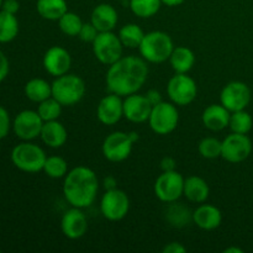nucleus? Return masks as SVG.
<instances>
[{"mask_svg":"<svg viewBox=\"0 0 253 253\" xmlns=\"http://www.w3.org/2000/svg\"><path fill=\"white\" fill-rule=\"evenodd\" d=\"M148 77V67L143 58L136 56L121 57L106 72L109 91L120 96L135 94L142 88Z\"/></svg>","mask_w":253,"mask_h":253,"instance_id":"nucleus-1","label":"nucleus"},{"mask_svg":"<svg viewBox=\"0 0 253 253\" xmlns=\"http://www.w3.org/2000/svg\"><path fill=\"white\" fill-rule=\"evenodd\" d=\"M99 180L93 169L84 166L73 168L67 173L63 183V194L74 208L84 209L95 202Z\"/></svg>","mask_w":253,"mask_h":253,"instance_id":"nucleus-2","label":"nucleus"},{"mask_svg":"<svg viewBox=\"0 0 253 253\" xmlns=\"http://www.w3.org/2000/svg\"><path fill=\"white\" fill-rule=\"evenodd\" d=\"M138 49L145 61L151 63H163L169 59L174 44L169 35L166 32L151 31L145 35Z\"/></svg>","mask_w":253,"mask_h":253,"instance_id":"nucleus-3","label":"nucleus"},{"mask_svg":"<svg viewBox=\"0 0 253 253\" xmlns=\"http://www.w3.org/2000/svg\"><path fill=\"white\" fill-rule=\"evenodd\" d=\"M85 94V83L76 74H63L57 77L52 83V96L62 106H73L83 99Z\"/></svg>","mask_w":253,"mask_h":253,"instance_id":"nucleus-4","label":"nucleus"},{"mask_svg":"<svg viewBox=\"0 0 253 253\" xmlns=\"http://www.w3.org/2000/svg\"><path fill=\"white\" fill-rule=\"evenodd\" d=\"M46 158L44 151L30 141L19 143L11 151V162L15 167L26 173H37L43 170Z\"/></svg>","mask_w":253,"mask_h":253,"instance_id":"nucleus-5","label":"nucleus"},{"mask_svg":"<svg viewBox=\"0 0 253 253\" xmlns=\"http://www.w3.org/2000/svg\"><path fill=\"white\" fill-rule=\"evenodd\" d=\"M123 43L113 31L99 32L93 42V52L100 63L111 66L123 57Z\"/></svg>","mask_w":253,"mask_h":253,"instance_id":"nucleus-6","label":"nucleus"},{"mask_svg":"<svg viewBox=\"0 0 253 253\" xmlns=\"http://www.w3.org/2000/svg\"><path fill=\"white\" fill-rule=\"evenodd\" d=\"M179 121V114H178L175 104L161 101L157 105L152 106L148 124L153 132L157 135H168L175 130Z\"/></svg>","mask_w":253,"mask_h":253,"instance_id":"nucleus-7","label":"nucleus"},{"mask_svg":"<svg viewBox=\"0 0 253 253\" xmlns=\"http://www.w3.org/2000/svg\"><path fill=\"white\" fill-rule=\"evenodd\" d=\"M167 94L175 105H189L197 98V83L187 73H175L168 82Z\"/></svg>","mask_w":253,"mask_h":253,"instance_id":"nucleus-8","label":"nucleus"},{"mask_svg":"<svg viewBox=\"0 0 253 253\" xmlns=\"http://www.w3.org/2000/svg\"><path fill=\"white\" fill-rule=\"evenodd\" d=\"M130 209V199L124 190H106L100 200V211L109 221H120L127 215Z\"/></svg>","mask_w":253,"mask_h":253,"instance_id":"nucleus-9","label":"nucleus"},{"mask_svg":"<svg viewBox=\"0 0 253 253\" xmlns=\"http://www.w3.org/2000/svg\"><path fill=\"white\" fill-rule=\"evenodd\" d=\"M184 190V178L177 170L163 172L156 179L155 194L161 202L173 203L177 202L183 195Z\"/></svg>","mask_w":253,"mask_h":253,"instance_id":"nucleus-10","label":"nucleus"},{"mask_svg":"<svg viewBox=\"0 0 253 253\" xmlns=\"http://www.w3.org/2000/svg\"><path fill=\"white\" fill-rule=\"evenodd\" d=\"M132 146L133 142L131 141L128 132L115 131L106 136L103 146H101V151L106 160L114 163H119L125 161L131 155Z\"/></svg>","mask_w":253,"mask_h":253,"instance_id":"nucleus-11","label":"nucleus"},{"mask_svg":"<svg viewBox=\"0 0 253 253\" xmlns=\"http://www.w3.org/2000/svg\"><path fill=\"white\" fill-rule=\"evenodd\" d=\"M220 101L230 113L245 110L251 101V89L244 82H230L222 88Z\"/></svg>","mask_w":253,"mask_h":253,"instance_id":"nucleus-12","label":"nucleus"},{"mask_svg":"<svg viewBox=\"0 0 253 253\" xmlns=\"http://www.w3.org/2000/svg\"><path fill=\"white\" fill-rule=\"evenodd\" d=\"M252 152V142L244 133L232 132L222 141L221 157L230 163H240L250 157Z\"/></svg>","mask_w":253,"mask_h":253,"instance_id":"nucleus-13","label":"nucleus"},{"mask_svg":"<svg viewBox=\"0 0 253 253\" xmlns=\"http://www.w3.org/2000/svg\"><path fill=\"white\" fill-rule=\"evenodd\" d=\"M43 123L37 111L24 110L15 116L12 128L15 135L22 141H31L41 135Z\"/></svg>","mask_w":253,"mask_h":253,"instance_id":"nucleus-14","label":"nucleus"},{"mask_svg":"<svg viewBox=\"0 0 253 253\" xmlns=\"http://www.w3.org/2000/svg\"><path fill=\"white\" fill-rule=\"evenodd\" d=\"M62 232L71 240H78L85 235L88 230V219L79 208L72 207L67 210L61 220Z\"/></svg>","mask_w":253,"mask_h":253,"instance_id":"nucleus-15","label":"nucleus"},{"mask_svg":"<svg viewBox=\"0 0 253 253\" xmlns=\"http://www.w3.org/2000/svg\"><path fill=\"white\" fill-rule=\"evenodd\" d=\"M72 64V57L66 48L61 46H52L43 56V67L47 73L53 77L68 73Z\"/></svg>","mask_w":253,"mask_h":253,"instance_id":"nucleus-16","label":"nucleus"},{"mask_svg":"<svg viewBox=\"0 0 253 253\" xmlns=\"http://www.w3.org/2000/svg\"><path fill=\"white\" fill-rule=\"evenodd\" d=\"M152 111V105L146 95L131 94L124 100V116L128 121L135 124H142L148 121Z\"/></svg>","mask_w":253,"mask_h":253,"instance_id":"nucleus-17","label":"nucleus"},{"mask_svg":"<svg viewBox=\"0 0 253 253\" xmlns=\"http://www.w3.org/2000/svg\"><path fill=\"white\" fill-rule=\"evenodd\" d=\"M96 116L104 125H115L124 116V101L120 95L110 93L104 96L96 109Z\"/></svg>","mask_w":253,"mask_h":253,"instance_id":"nucleus-18","label":"nucleus"},{"mask_svg":"<svg viewBox=\"0 0 253 253\" xmlns=\"http://www.w3.org/2000/svg\"><path fill=\"white\" fill-rule=\"evenodd\" d=\"M119 15L115 7L110 4H99L91 11L90 22L96 27L99 32L113 31L118 24Z\"/></svg>","mask_w":253,"mask_h":253,"instance_id":"nucleus-19","label":"nucleus"},{"mask_svg":"<svg viewBox=\"0 0 253 253\" xmlns=\"http://www.w3.org/2000/svg\"><path fill=\"white\" fill-rule=\"evenodd\" d=\"M231 113L222 104H211L203 111L202 120L207 128L221 131L229 126Z\"/></svg>","mask_w":253,"mask_h":253,"instance_id":"nucleus-20","label":"nucleus"},{"mask_svg":"<svg viewBox=\"0 0 253 253\" xmlns=\"http://www.w3.org/2000/svg\"><path fill=\"white\" fill-rule=\"evenodd\" d=\"M222 221L221 211L216 207L210 204H203L193 212V222L202 230H215Z\"/></svg>","mask_w":253,"mask_h":253,"instance_id":"nucleus-21","label":"nucleus"},{"mask_svg":"<svg viewBox=\"0 0 253 253\" xmlns=\"http://www.w3.org/2000/svg\"><path fill=\"white\" fill-rule=\"evenodd\" d=\"M40 137L42 142L48 147L59 148L66 143L68 133L66 127L58 120H52L43 123Z\"/></svg>","mask_w":253,"mask_h":253,"instance_id":"nucleus-22","label":"nucleus"},{"mask_svg":"<svg viewBox=\"0 0 253 253\" xmlns=\"http://www.w3.org/2000/svg\"><path fill=\"white\" fill-rule=\"evenodd\" d=\"M209 185L203 178L192 175V177H188L187 179H184L183 195L189 202L195 203V204H203L209 198Z\"/></svg>","mask_w":253,"mask_h":253,"instance_id":"nucleus-23","label":"nucleus"},{"mask_svg":"<svg viewBox=\"0 0 253 253\" xmlns=\"http://www.w3.org/2000/svg\"><path fill=\"white\" fill-rule=\"evenodd\" d=\"M36 9L40 16L49 21H58L68 11L66 0H37Z\"/></svg>","mask_w":253,"mask_h":253,"instance_id":"nucleus-24","label":"nucleus"},{"mask_svg":"<svg viewBox=\"0 0 253 253\" xmlns=\"http://www.w3.org/2000/svg\"><path fill=\"white\" fill-rule=\"evenodd\" d=\"M169 62L175 73H188L195 63L194 52L185 46L174 47Z\"/></svg>","mask_w":253,"mask_h":253,"instance_id":"nucleus-25","label":"nucleus"},{"mask_svg":"<svg viewBox=\"0 0 253 253\" xmlns=\"http://www.w3.org/2000/svg\"><path fill=\"white\" fill-rule=\"evenodd\" d=\"M166 219L169 222V225L180 229L193 221V212L180 203H168L167 210H166Z\"/></svg>","mask_w":253,"mask_h":253,"instance_id":"nucleus-26","label":"nucleus"},{"mask_svg":"<svg viewBox=\"0 0 253 253\" xmlns=\"http://www.w3.org/2000/svg\"><path fill=\"white\" fill-rule=\"evenodd\" d=\"M25 95L34 103H41L52 96V84L41 78H34L25 85Z\"/></svg>","mask_w":253,"mask_h":253,"instance_id":"nucleus-27","label":"nucleus"},{"mask_svg":"<svg viewBox=\"0 0 253 253\" xmlns=\"http://www.w3.org/2000/svg\"><path fill=\"white\" fill-rule=\"evenodd\" d=\"M19 21L14 14L0 10V43H7L16 39Z\"/></svg>","mask_w":253,"mask_h":253,"instance_id":"nucleus-28","label":"nucleus"},{"mask_svg":"<svg viewBox=\"0 0 253 253\" xmlns=\"http://www.w3.org/2000/svg\"><path fill=\"white\" fill-rule=\"evenodd\" d=\"M145 35L146 34L140 26H137L136 24H127L121 27L118 36L124 47L138 48Z\"/></svg>","mask_w":253,"mask_h":253,"instance_id":"nucleus-29","label":"nucleus"},{"mask_svg":"<svg viewBox=\"0 0 253 253\" xmlns=\"http://www.w3.org/2000/svg\"><path fill=\"white\" fill-rule=\"evenodd\" d=\"M128 2L133 14L141 19L155 16L162 5L161 0H130Z\"/></svg>","mask_w":253,"mask_h":253,"instance_id":"nucleus-30","label":"nucleus"},{"mask_svg":"<svg viewBox=\"0 0 253 253\" xmlns=\"http://www.w3.org/2000/svg\"><path fill=\"white\" fill-rule=\"evenodd\" d=\"M229 126L232 132L247 135L253 126V119L246 110L235 111V113H231V116H230Z\"/></svg>","mask_w":253,"mask_h":253,"instance_id":"nucleus-31","label":"nucleus"},{"mask_svg":"<svg viewBox=\"0 0 253 253\" xmlns=\"http://www.w3.org/2000/svg\"><path fill=\"white\" fill-rule=\"evenodd\" d=\"M43 170L49 178L59 179V178L66 177L68 173V163L59 156H51V157L46 158Z\"/></svg>","mask_w":253,"mask_h":253,"instance_id":"nucleus-32","label":"nucleus"},{"mask_svg":"<svg viewBox=\"0 0 253 253\" xmlns=\"http://www.w3.org/2000/svg\"><path fill=\"white\" fill-rule=\"evenodd\" d=\"M84 22L76 12L67 11L61 19L58 20V25L61 31L67 36H78Z\"/></svg>","mask_w":253,"mask_h":253,"instance_id":"nucleus-33","label":"nucleus"},{"mask_svg":"<svg viewBox=\"0 0 253 253\" xmlns=\"http://www.w3.org/2000/svg\"><path fill=\"white\" fill-rule=\"evenodd\" d=\"M37 113H39V115L41 116L44 123L57 120L62 113V104L58 100H56L53 96H51V98L39 103Z\"/></svg>","mask_w":253,"mask_h":253,"instance_id":"nucleus-34","label":"nucleus"},{"mask_svg":"<svg viewBox=\"0 0 253 253\" xmlns=\"http://www.w3.org/2000/svg\"><path fill=\"white\" fill-rule=\"evenodd\" d=\"M198 150L202 157L207 160H215L217 157H221L222 141H219L215 137H205L199 142Z\"/></svg>","mask_w":253,"mask_h":253,"instance_id":"nucleus-35","label":"nucleus"},{"mask_svg":"<svg viewBox=\"0 0 253 253\" xmlns=\"http://www.w3.org/2000/svg\"><path fill=\"white\" fill-rule=\"evenodd\" d=\"M98 34L99 31L96 30V27L94 26L91 22H84L78 36L81 37L82 41L91 42V43H93L94 40H95L96 36H98Z\"/></svg>","mask_w":253,"mask_h":253,"instance_id":"nucleus-36","label":"nucleus"},{"mask_svg":"<svg viewBox=\"0 0 253 253\" xmlns=\"http://www.w3.org/2000/svg\"><path fill=\"white\" fill-rule=\"evenodd\" d=\"M10 127H11V121H10L9 113L4 106L0 105V140L9 135Z\"/></svg>","mask_w":253,"mask_h":253,"instance_id":"nucleus-37","label":"nucleus"},{"mask_svg":"<svg viewBox=\"0 0 253 253\" xmlns=\"http://www.w3.org/2000/svg\"><path fill=\"white\" fill-rule=\"evenodd\" d=\"M10 71V64H9V59L7 57L5 56L4 52L0 51V83L2 81H5V78L7 77Z\"/></svg>","mask_w":253,"mask_h":253,"instance_id":"nucleus-38","label":"nucleus"},{"mask_svg":"<svg viewBox=\"0 0 253 253\" xmlns=\"http://www.w3.org/2000/svg\"><path fill=\"white\" fill-rule=\"evenodd\" d=\"M19 9H20V2L17 1V0H4V1H2L1 10H4V11L16 15V12L19 11Z\"/></svg>","mask_w":253,"mask_h":253,"instance_id":"nucleus-39","label":"nucleus"},{"mask_svg":"<svg viewBox=\"0 0 253 253\" xmlns=\"http://www.w3.org/2000/svg\"><path fill=\"white\" fill-rule=\"evenodd\" d=\"M185 251L187 249L179 242H170V244L166 245L163 249V253H184Z\"/></svg>","mask_w":253,"mask_h":253,"instance_id":"nucleus-40","label":"nucleus"},{"mask_svg":"<svg viewBox=\"0 0 253 253\" xmlns=\"http://www.w3.org/2000/svg\"><path fill=\"white\" fill-rule=\"evenodd\" d=\"M175 165L177 163H175L174 158L167 156V157H163L162 161H161V169L163 172H172V170H175Z\"/></svg>","mask_w":253,"mask_h":253,"instance_id":"nucleus-41","label":"nucleus"},{"mask_svg":"<svg viewBox=\"0 0 253 253\" xmlns=\"http://www.w3.org/2000/svg\"><path fill=\"white\" fill-rule=\"evenodd\" d=\"M146 98L148 99V101H150L152 106L157 105V104H160L161 101H163L162 95H161L160 91L156 90V89H151V90H148L147 94H146Z\"/></svg>","mask_w":253,"mask_h":253,"instance_id":"nucleus-42","label":"nucleus"},{"mask_svg":"<svg viewBox=\"0 0 253 253\" xmlns=\"http://www.w3.org/2000/svg\"><path fill=\"white\" fill-rule=\"evenodd\" d=\"M116 185H118V182H116V179L113 175H108V177L104 179V188H105V190L115 189V188H118Z\"/></svg>","mask_w":253,"mask_h":253,"instance_id":"nucleus-43","label":"nucleus"},{"mask_svg":"<svg viewBox=\"0 0 253 253\" xmlns=\"http://www.w3.org/2000/svg\"><path fill=\"white\" fill-rule=\"evenodd\" d=\"M162 4L167 5V6H178V5L183 4L185 0H161Z\"/></svg>","mask_w":253,"mask_h":253,"instance_id":"nucleus-44","label":"nucleus"},{"mask_svg":"<svg viewBox=\"0 0 253 253\" xmlns=\"http://www.w3.org/2000/svg\"><path fill=\"white\" fill-rule=\"evenodd\" d=\"M128 136H130L131 141H132L133 143L137 142V140H138V133L137 132H135V131H131V132H128Z\"/></svg>","mask_w":253,"mask_h":253,"instance_id":"nucleus-45","label":"nucleus"},{"mask_svg":"<svg viewBox=\"0 0 253 253\" xmlns=\"http://www.w3.org/2000/svg\"><path fill=\"white\" fill-rule=\"evenodd\" d=\"M224 252L225 253H242V250L236 249V247H229V249L225 250Z\"/></svg>","mask_w":253,"mask_h":253,"instance_id":"nucleus-46","label":"nucleus"},{"mask_svg":"<svg viewBox=\"0 0 253 253\" xmlns=\"http://www.w3.org/2000/svg\"><path fill=\"white\" fill-rule=\"evenodd\" d=\"M2 1H4V0H0V10H1V6H2Z\"/></svg>","mask_w":253,"mask_h":253,"instance_id":"nucleus-47","label":"nucleus"},{"mask_svg":"<svg viewBox=\"0 0 253 253\" xmlns=\"http://www.w3.org/2000/svg\"><path fill=\"white\" fill-rule=\"evenodd\" d=\"M120 1H130V0H120Z\"/></svg>","mask_w":253,"mask_h":253,"instance_id":"nucleus-48","label":"nucleus"}]
</instances>
